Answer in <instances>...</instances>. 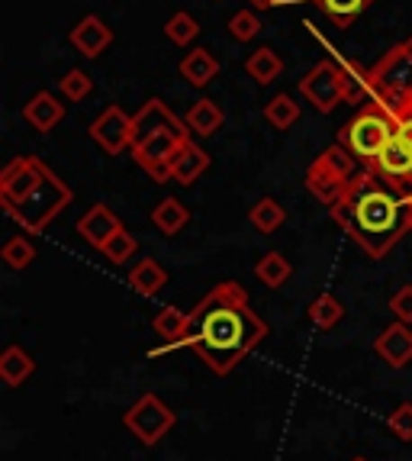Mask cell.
<instances>
[{"label": "cell", "instance_id": "cell-1", "mask_svg": "<svg viewBox=\"0 0 412 461\" xmlns=\"http://www.w3.org/2000/svg\"><path fill=\"white\" fill-rule=\"evenodd\" d=\"M264 336L267 323L252 310L245 287L222 281L191 310V323L177 346L193 348L206 368L226 377Z\"/></svg>", "mask_w": 412, "mask_h": 461}, {"label": "cell", "instance_id": "cell-2", "mask_svg": "<svg viewBox=\"0 0 412 461\" xmlns=\"http://www.w3.org/2000/svg\"><path fill=\"white\" fill-rule=\"evenodd\" d=\"M332 220L348 232L367 258H387V252L412 230V197H403L383 185L374 171H361L336 207Z\"/></svg>", "mask_w": 412, "mask_h": 461}, {"label": "cell", "instance_id": "cell-3", "mask_svg": "<svg viewBox=\"0 0 412 461\" xmlns=\"http://www.w3.org/2000/svg\"><path fill=\"white\" fill-rule=\"evenodd\" d=\"M300 94H303L306 104H313L319 113H332L338 104H367V91L361 75L354 77L352 68L342 62H332V59H322L313 68L300 77Z\"/></svg>", "mask_w": 412, "mask_h": 461}, {"label": "cell", "instance_id": "cell-4", "mask_svg": "<svg viewBox=\"0 0 412 461\" xmlns=\"http://www.w3.org/2000/svg\"><path fill=\"white\" fill-rule=\"evenodd\" d=\"M361 81H364L367 97L383 104L387 110L406 104L412 97V39L393 46L371 68L361 71Z\"/></svg>", "mask_w": 412, "mask_h": 461}, {"label": "cell", "instance_id": "cell-5", "mask_svg": "<svg viewBox=\"0 0 412 461\" xmlns=\"http://www.w3.org/2000/svg\"><path fill=\"white\" fill-rule=\"evenodd\" d=\"M393 136H397V120H393V113H390L383 104H377V100H367V104H361L358 113L342 126L338 142H342L364 168H371L374 158L381 155V149L387 146Z\"/></svg>", "mask_w": 412, "mask_h": 461}, {"label": "cell", "instance_id": "cell-6", "mask_svg": "<svg viewBox=\"0 0 412 461\" xmlns=\"http://www.w3.org/2000/svg\"><path fill=\"white\" fill-rule=\"evenodd\" d=\"M71 197H75L71 187L65 185L58 175L49 171L46 181H42L30 197H23L20 203H7L4 210H7V216H13L26 232H46V226L52 223L61 210L68 207Z\"/></svg>", "mask_w": 412, "mask_h": 461}, {"label": "cell", "instance_id": "cell-7", "mask_svg": "<svg viewBox=\"0 0 412 461\" xmlns=\"http://www.w3.org/2000/svg\"><path fill=\"white\" fill-rule=\"evenodd\" d=\"M191 142V130H168V132H158V136L146 139V142H139V146H132V158H136V165L142 171H146L152 181H158V185H165V181H171V168H175L177 155H181V149Z\"/></svg>", "mask_w": 412, "mask_h": 461}, {"label": "cell", "instance_id": "cell-8", "mask_svg": "<svg viewBox=\"0 0 412 461\" xmlns=\"http://www.w3.org/2000/svg\"><path fill=\"white\" fill-rule=\"evenodd\" d=\"M175 410L155 393H142L126 413H122V426L142 442V446H155L168 436V429L175 426Z\"/></svg>", "mask_w": 412, "mask_h": 461}, {"label": "cell", "instance_id": "cell-9", "mask_svg": "<svg viewBox=\"0 0 412 461\" xmlns=\"http://www.w3.org/2000/svg\"><path fill=\"white\" fill-rule=\"evenodd\" d=\"M49 165L36 155H16L4 165L0 171V200H4V207L7 203H20L23 197H30L49 175Z\"/></svg>", "mask_w": 412, "mask_h": 461}, {"label": "cell", "instance_id": "cell-10", "mask_svg": "<svg viewBox=\"0 0 412 461\" xmlns=\"http://www.w3.org/2000/svg\"><path fill=\"white\" fill-rule=\"evenodd\" d=\"M367 171H374L383 185H390L397 194L412 197V152L399 136L390 139Z\"/></svg>", "mask_w": 412, "mask_h": 461}, {"label": "cell", "instance_id": "cell-11", "mask_svg": "<svg viewBox=\"0 0 412 461\" xmlns=\"http://www.w3.org/2000/svg\"><path fill=\"white\" fill-rule=\"evenodd\" d=\"M87 132L97 142V149H103V155H122L126 149H132V116L120 104L100 110Z\"/></svg>", "mask_w": 412, "mask_h": 461}, {"label": "cell", "instance_id": "cell-12", "mask_svg": "<svg viewBox=\"0 0 412 461\" xmlns=\"http://www.w3.org/2000/svg\"><path fill=\"white\" fill-rule=\"evenodd\" d=\"M168 130H187V123L177 120L175 110H171L165 100L152 97L132 113V146H139V142H146V139L158 136V132H168Z\"/></svg>", "mask_w": 412, "mask_h": 461}, {"label": "cell", "instance_id": "cell-13", "mask_svg": "<svg viewBox=\"0 0 412 461\" xmlns=\"http://www.w3.org/2000/svg\"><path fill=\"white\" fill-rule=\"evenodd\" d=\"M68 42L85 55V59H100V55L113 46V30H110L97 14H87L68 30Z\"/></svg>", "mask_w": 412, "mask_h": 461}, {"label": "cell", "instance_id": "cell-14", "mask_svg": "<svg viewBox=\"0 0 412 461\" xmlns=\"http://www.w3.org/2000/svg\"><path fill=\"white\" fill-rule=\"evenodd\" d=\"M374 355L390 368H406L412 362V326L409 323H393L374 339Z\"/></svg>", "mask_w": 412, "mask_h": 461}, {"label": "cell", "instance_id": "cell-15", "mask_svg": "<svg viewBox=\"0 0 412 461\" xmlns=\"http://www.w3.org/2000/svg\"><path fill=\"white\" fill-rule=\"evenodd\" d=\"M348 187H352V181H345V177H338L328 165H322L319 155H316V162L306 168V191L313 194L322 207H336Z\"/></svg>", "mask_w": 412, "mask_h": 461}, {"label": "cell", "instance_id": "cell-16", "mask_svg": "<svg viewBox=\"0 0 412 461\" xmlns=\"http://www.w3.org/2000/svg\"><path fill=\"white\" fill-rule=\"evenodd\" d=\"M23 120L36 132H52L65 120V104L52 91H36L23 107Z\"/></svg>", "mask_w": 412, "mask_h": 461}, {"label": "cell", "instance_id": "cell-17", "mask_svg": "<svg viewBox=\"0 0 412 461\" xmlns=\"http://www.w3.org/2000/svg\"><path fill=\"white\" fill-rule=\"evenodd\" d=\"M116 230H122V223L107 203H94V207L77 220V232H81L85 242H91L94 249L107 246V239L113 236Z\"/></svg>", "mask_w": 412, "mask_h": 461}, {"label": "cell", "instance_id": "cell-18", "mask_svg": "<svg viewBox=\"0 0 412 461\" xmlns=\"http://www.w3.org/2000/svg\"><path fill=\"white\" fill-rule=\"evenodd\" d=\"M184 123H187V130H191L193 136L210 139V136H216V132L222 130V123H226V113H222V107L216 104V100L200 97V100H193L191 110L184 113Z\"/></svg>", "mask_w": 412, "mask_h": 461}, {"label": "cell", "instance_id": "cell-19", "mask_svg": "<svg viewBox=\"0 0 412 461\" xmlns=\"http://www.w3.org/2000/svg\"><path fill=\"white\" fill-rule=\"evenodd\" d=\"M210 165H213V158L206 155L203 146H197V142L191 139V142L181 149V155H177L175 168H171V181H177L181 187H191L200 181V175L210 171Z\"/></svg>", "mask_w": 412, "mask_h": 461}, {"label": "cell", "instance_id": "cell-20", "mask_svg": "<svg viewBox=\"0 0 412 461\" xmlns=\"http://www.w3.org/2000/svg\"><path fill=\"white\" fill-rule=\"evenodd\" d=\"M181 77L187 81L191 87H206L213 85L216 77H219V59L213 52H206V49H191V52L181 59Z\"/></svg>", "mask_w": 412, "mask_h": 461}, {"label": "cell", "instance_id": "cell-21", "mask_svg": "<svg viewBox=\"0 0 412 461\" xmlns=\"http://www.w3.org/2000/svg\"><path fill=\"white\" fill-rule=\"evenodd\" d=\"M36 371V358L23 346H7L0 355V381L7 387H20Z\"/></svg>", "mask_w": 412, "mask_h": 461}, {"label": "cell", "instance_id": "cell-22", "mask_svg": "<svg viewBox=\"0 0 412 461\" xmlns=\"http://www.w3.org/2000/svg\"><path fill=\"white\" fill-rule=\"evenodd\" d=\"M152 223H155V230H158L161 236H177L184 226L191 223V210H187V203H181L177 197H165V200H158V203H155Z\"/></svg>", "mask_w": 412, "mask_h": 461}, {"label": "cell", "instance_id": "cell-23", "mask_svg": "<svg viewBox=\"0 0 412 461\" xmlns=\"http://www.w3.org/2000/svg\"><path fill=\"white\" fill-rule=\"evenodd\" d=\"M165 285H168V271L161 268L155 258H142L139 265H132L130 287L139 294V297H155V294L165 291Z\"/></svg>", "mask_w": 412, "mask_h": 461}, {"label": "cell", "instance_id": "cell-24", "mask_svg": "<svg viewBox=\"0 0 412 461\" xmlns=\"http://www.w3.org/2000/svg\"><path fill=\"white\" fill-rule=\"evenodd\" d=\"M283 71V59L277 55V49L271 46H261L255 49L248 59H245V75L252 77L255 85H271V81H277Z\"/></svg>", "mask_w": 412, "mask_h": 461}, {"label": "cell", "instance_id": "cell-25", "mask_svg": "<svg viewBox=\"0 0 412 461\" xmlns=\"http://www.w3.org/2000/svg\"><path fill=\"white\" fill-rule=\"evenodd\" d=\"M255 277H258L264 287L277 291V287H283L293 277V265H291V258H287V255L274 249V252H264L258 258V265H255Z\"/></svg>", "mask_w": 412, "mask_h": 461}, {"label": "cell", "instance_id": "cell-26", "mask_svg": "<svg viewBox=\"0 0 412 461\" xmlns=\"http://www.w3.org/2000/svg\"><path fill=\"white\" fill-rule=\"evenodd\" d=\"M313 4L328 16V23L332 26L348 30V26H354V20H358L361 14L371 10L374 0H313Z\"/></svg>", "mask_w": 412, "mask_h": 461}, {"label": "cell", "instance_id": "cell-27", "mask_svg": "<svg viewBox=\"0 0 412 461\" xmlns=\"http://www.w3.org/2000/svg\"><path fill=\"white\" fill-rule=\"evenodd\" d=\"M248 223H252L261 236H271V232H277L287 223V210H283L274 197H258V203L248 210Z\"/></svg>", "mask_w": 412, "mask_h": 461}, {"label": "cell", "instance_id": "cell-28", "mask_svg": "<svg viewBox=\"0 0 412 461\" xmlns=\"http://www.w3.org/2000/svg\"><path fill=\"white\" fill-rule=\"evenodd\" d=\"M187 323H191V313H181L177 307H165L155 313L152 330H155V336H161L168 342V348H175L184 339V332H187Z\"/></svg>", "mask_w": 412, "mask_h": 461}, {"label": "cell", "instance_id": "cell-29", "mask_svg": "<svg viewBox=\"0 0 412 461\" xmlns=\"http://www.w3.org/2000/svg\"><path fill=\"white\" fill-rule=\"evenodd\" d=\"M306 316H309V323H313L316 330H336V326L342 323L345 307L336 294H319V297L306 307Z\"/></svg>", "mask_w": 412, "mask_h": 461}, {"label": "cell", "instance_id": "cell-30", "mask_svg": "<svg viewBox=\"0 0 412 461\" xmlns=\"http://www.w3.org/2000/svg\"><path fill=\"white\" fill-rule=\"evenodd\" d=\"M300 113H303V110H300V104L291 94H274V97L264 104V120L274 126V130H291V126H297Z\"/></svg>", "mask_w": 412, "mask_h": 461}, {"label": "cell", "instance_id": "cell-31", "mask_svg": "<svg viewBox=\"0 0 412 461\" xmlns=\"http://www.w3.org/2000/svg\"><path fill=\"white\" fill-rule=\"evenodd\" d=\"M165 36H168V42H175L177 49H187L197 42L200 36V23L193 20V14H187V10H177V14H171V20L165 23Z\"/></svg>", "mask_w": 412, "mask_h": 461}, {"label": "cell", "instance_id": "cell-32", "mask_svg": "<svg viewBox=\"0 0 412 461\" xmlns=\"http://www.w3.org/2000/svg\"><path fill=\"white\" fill-rule=\"evenodd\" d=\"M0 258H4L7 268L26 271L32 262H36V246H32L26 236H10L7 242H4V249H0Z\"/></svg>", "mask_w": 412, "mask_h": 461}, {"label": "cell", "instance_id": "cell-33", "mask_svg": "<svg viewBox=\"0 0 412 461\" xmlns=\"http://www.w3.org/2000/svg\"><path fill=\"white\" fill-rule=\"evenodd\" d=\"M136 249H139V239L122 226V230H116L113 236L107 239V246L100 249V252H103V258H107L110 265H126L132 255H136Z\"/></svg>", "mask_w": 412, "mask_h": 461}, {"label": "cell", "instance_id": "cell-34", "mask_svg": "<svg viewBox=\"0 0 412 461\" xmlns=\"http://www.w3.org/2000/svg\"><path fill=\"white\" fill-rule=\"evenodd\" d=\"M261 30H264V26H261V16L255 14V10H238V14L229 16V23H226V32H229L236 42H255Z\"/></svg>", "mask_w": 412, "mask_h": 461}, {"label": "cell", "instance_id": "cell-35", "mask_svg": "<svg viewBox=\"0 0 412 461\" xmlns=\"http://www.w3.org/2000/svg\"><path fill=\"white\" fill-rule=\"evenodd\" d=\"M58 91L65 100H71V104H81L85 97H91L94 91V77L87 75L85 68H71L68 75L58 81Z\"/></svg>", "mask_w": 412, "mask_h": 461}, {"label": "cell", "instance_id": "cell-36", "mask_svg": "<svg viewBox=\"0 0 412 461\" xmlns=\"http://www.w3.org/2000/svg\"><path fill=\"white\" fill-rule=\"evenodd\" d=\"M387 429L403 442H412V403H399L387 420Z\"/></svg>", "mask_w": 412, "mask_h": 461}, {"label": "cell", "instance_id": "cell-37", "mask_svg": "<svg viewBox=\"0 0 412 461\" xmlns=\"http://www.w3.org/2000/svg\"><path fill=\"white\" fill-rule=\"evenodd\" d=\"M390 313L397 316L399 323L412 326V285H403L399 291H393V297H390Z\"/></svg>", "mask_w": 412, "mask_h": 461}, {"label": "cell", "instance_id": "cell-38", "mask_svg": "<svg viewBox=\"0 0 412 461\" xmlns=\"http://www.w3.org/2000/svg\"><path fill=\"white\" fill-rule=\"evenodd\" d=\"M390 113H393V120H397V136L403 139L412 152V97L406 100V104H399L397 110H390Z\"/></svg>", "mask_w": 412, "mask_h": 461}, {"label": "cell", "instance_id": "cell-39", "mask_svg": "<svg viewBox=\"0 0 412 461\" xmlns=\"http://www.w3.org/2000/svg\"><path fill=\"white\" fill-rule=\"evenodd\" d=\"M252 4H258V7L264 10V7H274V4H281V0H252Z\"/></svg>", "mask_w": 412, "mask_h": 461}, {"label": "cell", "instance_id": "cell-40", "mask_svg": "<svg viewBox=\"0 0 412 461\" xmlns=\"http://www.w3.org/2000/svg\"><path fill=\"white\" fill-rule=\"evenodd\" d=\"M352 461H371V458H352Z\"/></svg>", "mask_w": 412, "mask_h": 461}]
</instances>
